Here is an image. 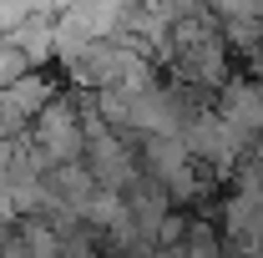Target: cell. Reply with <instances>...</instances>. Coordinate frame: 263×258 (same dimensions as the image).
<instances>
[{"instance_id":"cell-2","label":"cell","mask_w":263,"mask_h":258,"mask_svg":"<svg viewBox=\"0 0 263 258\" xmlns=\"http://www.w3.org/2000/svg\"><path fill=\"white\" fill-rule=\"evenodd\" d=\"M213 112H218V122H223L248 152L263 142V81H253L248 71H238L228 86L218 91Z\"/></svg>"},{"instance_id":"cell-3","label":"cell","mask_w":263,"mask_h":258,"mask_svg":"<svg viewBox=\"0 0 263 258\" xmlns=\"http://www.w3.org/2000/svg\"><path fill=\"white\" fill-rule=\"evenodd\" d=\"M56 97H61V91L51 86L46 71H31V76H21L15 86H5V91H0V127H5V137H26V132L35 127V117Z\"/></svg>"},{"instance_id":"cell-1","label":"cell","mask_w":263,"mask_h":258,"mask_svg":"<svg viewBox=\"0 0 263 258\" xmlns=\"http://www.w3.org/2000/svg\"><path fill=\"white\" fill-rule=\"evenodd\" d=\"M31 142L41 147V157L56 167H76L86 162V127H81V106H76V86H66L31 127Z\"/></svg>"}]
</instances>
